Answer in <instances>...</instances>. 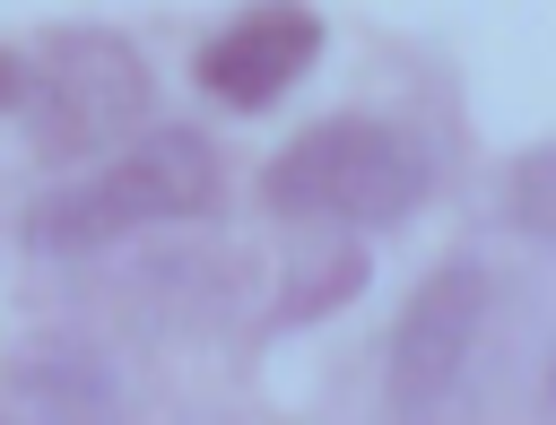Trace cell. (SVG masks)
<instances>
[{
  "label": "cell",
  "instance_id": "1",
  "mask_svg": "<svg viewBox=\"0 0 556 425\" xmlns=\"http://www.w3.org/2000/svg\"><path fill=\"white\" fill-rule=\"evenodd\" d=\"M156 104V78L130 35L113 26H52L17 52H0V113L35 139V156H104L122 147Z\"/></svg>",
  "mask_w": 556,
  "mask_h": 425
},
{
  "label": "cell",
  "instance_id": "2",
  "mask_svg": "<svg viewBox=\"0 0 556 425\" xmlns=\"http://www.w3.org/2000/svg\"><path fill=\"white\" fill-rule=\"evenodd\" d=\"M217 191H226V173H217V147H208L200 130H182V121H174V130H148V121H139L96 182H70V191L35 199L17 234H26L35 260H96V252H113L122 234L208 217Z\"/></svg>",
  "mask_w": 556,
  "mask_h": 425
},
{
  "label": "cell",
  "instance_id": "3",
  "mask_svg": "<svg viewBox=\"0 0 556 425\" xmlns=\"http://www.w3.org/2000/svg\"><path fill=\"white\" fill-rule=\"evenodd\" d=\"M434 191V156L417 130L374 121V113H330L313 130H295L269 165H261V199L278 217H313V226H400L417 217V199Z\"/></svg>",
  "mask_w": 556,
  "mask_h": 425
},
{
  "label": "cell",
  "instance_id": "4",
  "mask_svg": "<svg viewBox=\"0 0 556 425\" xmlns=\"http://www.w3.org/2000/svg\"><path fill=\"white\" fill-rule=\"evenodd\" d=\"M486 304H495V278H486L478 252H452V260H434L417 278V295L400 304L391 347H382V399H391V416H434L460 390V373L478 356V330H486Z\"/></svg>",
  "mask_w": 556,
  "mask_h": 425
},
{
  "label": "cell",
  "instance_id": "5",
  "mask_svg": "<svg viewBox=\"0 0 556 425\" xmlns=\"http://www.w3.org/2000/svg\"><path fill=\"white\" fill-rule=\"evenodd\" d=\"M321 61V17L304 9V0H252L243 17H226L208 43H200V87L217 95V104H235V113H261V104H278L304 69Z\"/></svg>",
  "mask_w": 556,
  "mask_h": 425
},
{
  "label": "cell",
  "instance_id": "6",
  "mask_svg": "<svg viewBox=\"0 0 556 425\" xmlns=\"http://www.w3.org/2000/svg\"><path fill=\"white\" fill-rule=\"evenodd\" d=\"M130 304L156 321V330H191V321H217L235 304V260L226 252H148L130 269Z\"/></svg>",
  "mask_w": 556,
  "mask_h": 425
},
{
  "label": "cell",
  "instance_id": "7",
  "mask_svg": "<svg viewBox=\"0 0 556 425\" xmlns=\"http://www.w3.org/2000/svg\"><path fill=\"white\" fill-rule=\"evenodd\" d=\"M17 399H35L43 416H104L113 408V364L78 338H52L17 364Z\"/></svg>",
  "mask_w": 556,
  "mask_h": 425
},
{
  "label": "cell",
  "instance_id": "8",
  "mask_svg": "<svg viewBox=\"0 0 556 425\" xmlns=\"http://www.w3.org/2000/svg\"><path fill=\"white\" fill-rule=\"evenodd\" d=\"M348 295H365V243H348V226H339L330 243H313V252L287 269V295L269 304V321L295 330V321H321V312L348 304Z\"/></svg>",
  "mask_w": 556,
  "mask_h": 425
},
{
  "label": "cell",
  "instance_id": "9",
  "mask_svg": "<svg viewBox=\"0 0 556 425\" xmlns=\"http://www.w3.org/2000/svg\"><path fill=\"white\" fill-rule=\"evenodd\" d=\"M504 217H513L530 243L556 252V139H539V147H521V156L504 165Z\"/></svg>",
  "mask_w": 556,
  "mask_h": 425
},
{
  "label": "cell",
  "instance_id": "10",
  "mask_svg": "<svg viewBox=\"0 0 556 425\" xmlns=\"http://www.w3.org/2000/svg\"><path fill=\"white\" fill-rule=\"evenodd\" d=\"M547 408H556V364H547Z\"/></svg>",
  "mask_w": 556,
  "mask_h": 425
}]
</instances>
